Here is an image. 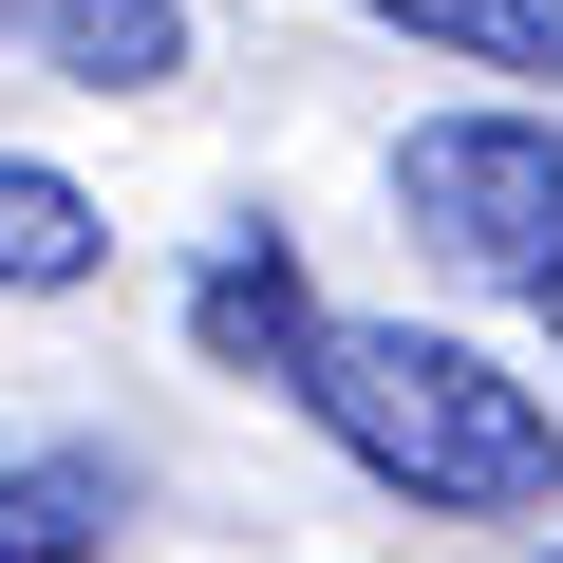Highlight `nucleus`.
<instances>
[{"label":"nucleus","mask_w":563,"mask_h":563,"mask_svg":"<svg viewBox=\"0 0 563 563\" xmlns=\"http://www.w3.org/2000/svg\"><path fill=\"white\" fill-rule=\"evenodd\" d=\"M301 413H320L395 507H451V526H526V507H563V413H544L507 357L432 339V320H339L320 376H301Z\"/></svg>","instance_id":"obj_1"},{"label":"nucleus","mask_w":563,"mask_h":563,"mask_svg":"<svg viewBox=\"0 0 563 563\" xmlns=\"http://www.w3.org/2000/svg\"><path fill=\"white\" fill-rule=\"evenodd\" d=\"M395 207L451 282H507V301H563V113H432L395 132Z\"/></svg>","instance_id":"obj_2"},{"label":"nucleus","mask_w":563,"mask_h":563,"mask_svg":"<svg viewBox=\"0 0 563 563\" xmlns=\"http://www.w3.org/2000/svg\"><path fill=\"white\" fill-rule=\"evenodd\" d=\"M188 339H207V357H225V376H282V395H301V376H320V339H339V320H320V301H301V263H282V244H263V225H244V244H225V263H207V282H188Z\"/></svg>","instance_id":"obj_3"},{"label":"nucleus","mask_w":563,"mask_h":563,"mask_svg":"<svg viewBox=\"0 0 563 563\" xmlns=\"http://www.w3.org/2000/svg\"><path fill=\"white\" fill-rule=\"evenodd\" d=\"M0 38L76 95H169L188 76V0H0Z\"/></svg>","instance_id":"obj_4"},{"label":"nucleus","mask_w":563,"mask_h":563,"mask_svg":"<svg viewBox=\"0 0 563 563\" xmlns=\"http://www.w3.org/2000/svg\"><path fill=\"white\" fill-rule=\"evenodd\" d=\"M113 526H132V470L113 451H76V432L57 451H0V563H95Z\"/></svg>","instance_id":"obj_5"},{"label":"nucleus","mask_w":563,"mask_h":563,"mask_svg":"<svg viewBox=\"0 0 563 563\" xmlns=\"http://www.w3.org/2000/svg\"><path fill=\"white\" fill-rule=\"evenodd\" d=\"M95 263H113V207L38 151H0V301H76Z\"/></svg>","instance_id":"obj_6"},{"label":"nucleus","mask_w":563,"mask_h":563,"mask_svg":"<svg viewBox=\"0 0 563 563\" xmlns=\"http://www.w3.org/2000/svg\"><path fill=\"white\" fill-rule=\"evenodd\" d=\"M357 20H395L470 76H563V0H357Z\"/></svg>","instance_id":"obj_7"},{"label":"nucleus","mask_w":563,"mask_h":563,"mask_svg":"<svg viewBox=\"0 0 563 563\" xmlns=\"http://www.w3.org/2000/svg\"><path fill=\"white\" fill-rule=\"evenodd\" d=\"M544 339H563V301H544Z\"/></svg>","instance_id":"obj_8"},{"label":"nucleus","mask_w":563,"mask_h":563,"mask_svg":"<svg viewBox=\"0 0 563 563\" xmlns=\"http://www.w3.org/2000/svg\"><path fill=\"white\" fill-rule=\"evenodd\" d=\"M526 563H563V544H526Z\"/></svg>","instance_id":"obj_9"}]
</instances>
